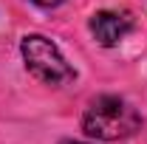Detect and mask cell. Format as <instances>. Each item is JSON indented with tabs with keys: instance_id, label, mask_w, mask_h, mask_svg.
<instances>
[{
	"instance_id": "obj_1",
	"label": "cell",
	"mask_w": 147,
	"mask_h": 144,
	"mask_svg": "<svg viewBox=\"0 0 147 144\" xmlns=\"http://www.w3.org/2000/svg\"><path fill=\"white\" fill-rule=\"evenodd\" d=\"M85 133L102 141H119L139 130V113L119 96H99L93 99L82 116Z\"/></svg>"
},
{
	"instance_id": "obj_2",
	"label": "cell",
	"mask_w": 147,
	"mask_h": 144,
	"mask_svg": "<svg viewBox=\"0 0 147 144\" xmlns=\"http://www.w3.org/2000/svg\"><path fill=\"white\" fill-rule=\"evenodd\" d=\"M20 51H23V59H26V68L34 73L40 82L62 85V82L74 79L71 65L65 62V57L59 54V48L51 40H45L40 34H28V37H23Z\"/></svg>"
},
{
	"instance_id": "obj_3",
	"label": "cell",
	"mask_w": 147,
	"mask_h": 144,
	"mask_svg": "<svg viewBox=\"0 0 147 144\" xmlns=\"http://www.w3.org/2000/svg\"><path fill=\"white\" fill-rule=\"evenodd\" d=\"M130 28H133V20L127 11H96L91 17V31L102 45L122 42Z\"/></svg>"
},
{
	"instance_id": "obj_4",
	"label": "cell",
	"mask_w": 147,
	"mask_h": 144,
	"mask_svg": "<svg viewBox=\"0 0 147 144\" xmlns=\"http://www.w3.org/2000/svg\"><path fill=\"white\" fill-rule=\"evenodd\" d=\"M34 3H40V6H59L62 0H34Z\"/></svg>"
},
{
	"instance_id": "obj_5",
	"label": "cell",
	"mask_w": 147,
	"mask_h": 144,
	"mask_svg": "<svg viewBox=\"0 0 147 144\" xmlns=\"http://www.w3.org/2000/svg\"><path fill=\"white\" fill-rule=\"evenodd\" d=\"M65 144H82V141H65Z\"/></svg>"
}]
</instances>
